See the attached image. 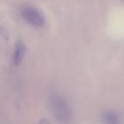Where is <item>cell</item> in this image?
Segmentation results:
<instances>
[{"instance_id": "6da1fadb", "label": "cell", "mask_w": 124, "mask_h": 124, "mask_svg": "<svg viewBox=\"0 0 124 124\" xmlns=\"http://www.w3.org/2000/svg\"><path fill=\"white\" fill-rule=\"evenodd\" d=\"M49 106L52 114L61 124H69L72 121V111L67 101L58 93L49 96Z\"/></svg>"}, {"instance_id": "7a4b0ae2", "label": "cell", "mask_w": 124, "mask_h": 124, "mask_svg": "<svg viewBox=\"0 0 124 124\" xmlns=\"http://www.w3.org/2000/svg\"><path fill=\"white\" fill-rule=\"evenodd\" d=\"M21 16L31 25L35 27H41L45 24V18L40 11L34 7L24 6L20 10Z\"/></svg>"}, {"instance_id": "3957f363", "label": "cell", "mask_w": 124, "mask_h": 124, "mask_svg": "<svg viewBox=\"0 0 124 124\" xmlns=\"http://www.w3.org/2000/svg\"><path fill=\"white\" fill-rule=\"evenodd\" d=\"M25 46L22 42L18 41L14 48V52H13V62L15 65H19L20 62L22 61L24 54H25Z\"/></svg>"}, {"instance_id": "277c9868", "label": "cell", "mask_w": 124, "mask_h": 124, "mask_svg": "<svg viewBox=\"0 0 124 124\" xmlns=\"http://www.w3.org/2000/svg\"><path fill=\"white\" fill-rule=\"evenodd\" d=\"M103 121L106 124H119L118 116L112 111H107L103 115Z\"/></svg>"}, {"instance_id": "5b68a950", "label": "cell", "mask_w": 124, "mask_h": 124, "mask_svg": "<svg viewBox=\"0 0 124 124\" xmlns=\"http://www.w3.org/2000/svg\"><path fill=\"white\" fill-rule=\"evenodd\" d=\"M38 124H50V122L48 120H46V119H42V120L39 121Z\"/></svg>"}]
</instances>
